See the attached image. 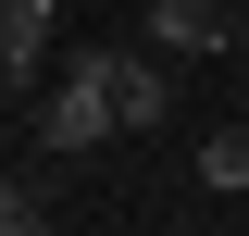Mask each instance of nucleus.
Wrapping results in <instances>:
<instances>
[{
	"instance_id": "2",
	"label": "nucleus",
	"mask_w": 249,
	"mask_h": 236,
	"mask_svg": "<svg viewBox=\"0 0 249 236\" xmlns=\"http://www.w3.org/2000/svg\"><path fill=\"white\" fill-rule=\"evenodd\" d=\"M112 112H124V137H150V124H175V50H112Z\"/></svg>"
},
{
	"instance_id": "3",
	"label": "nucleus",
	"mask_w": 249,
	"mask_h": 236,
	"mask_svg": "<svg viewBox=\"0 0 249 236\" xmlns=\"http://www.w3.org/2000/svg\"><path fill=\"white\" fill-rule=\"evenodd\" d=\"M150 50H175V62H212V50H237V13L224 0H150Z\"/></svg>"
},
{
	"instance_id": "4",
	"label": "nucleus",
	"mask_w": 249,
	"mask_h": 236,
	"mask_svg": "<svg viewBox=\"0 0 249 236\" xmlns=\"http://www.w3.org/2000/svg\"><path fill=\"white\" fill-rule=\"evenodd\" d=\"M62 13H75V0H0V62H13V75H50L62 62Z\"/></svg>"
},
{
	"instance_id": "6",
	"label": "nucleus",
	"mask_w": 249,
	"mask_h": 236,
	"mask_svg": "<svg viewBox=\"0 0 249 236\" xmlns=\"http://www.w3.org/2000/svg\"><path fill=\"white\" fill-rule=\"evenodd\" d=\"M13 87H25V75H13V62H0V100H13Z\"/></svg>"
},
{
	"instance_id": "7",
	"label": "nucleus",
	"mask_w": 249,
	"mask_h": 236,
	"mask_svg": "<svg viewBox=\"0 0 249 236\" xmlns=\"http://www.w3.org/2000/svg\"><path fill=\"white\" fill-rule=\"evenodd\" d=\"M0 199H13V162H0Z\"/></svg>"
},
{
	"instance_id": "1",
	"label": "nucleus",
	"mask_w": 249,
	"mask_h": 236,
	"mask_svg": "<svg viewBox=\"0 0 249 236\" xmlns=\"http://www.w3.org/2000/svg\"><path fill=\"white\" fill-rule=\"evenodd\" d=\"M37 149L50 162H88V149H112L124 137V112H112V37H62V62L37 75Z\"/></svg>"
},
{
	"instance_id": "5",
	"label": "nucleus",
	"mask_w": 249,
	"mask_h": 236,
	"mask_svg": "<svg viewBox=\"0 0 249 236\" xmlns=\"http://www.w3.org/2000/svg\"><path fill=\"white\" fill-rule=\"evenodd\" d=\"M199 186L212 199H249V124H212L199 137Z\"/></svg>"
}]
</instances>
